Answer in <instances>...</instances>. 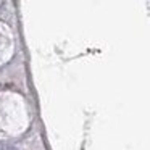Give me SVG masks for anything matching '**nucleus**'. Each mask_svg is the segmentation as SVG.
Instances as JSON below:
<instances>
[]
</instances>
